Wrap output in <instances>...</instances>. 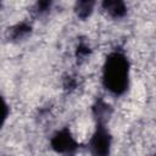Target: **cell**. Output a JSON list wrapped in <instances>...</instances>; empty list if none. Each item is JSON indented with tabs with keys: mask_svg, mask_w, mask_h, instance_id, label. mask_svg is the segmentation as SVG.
I'll return each instance as SVG.
<instances>
[{
	"mask_svg": "<svg viewBox=\"0 0 156 156\" xmlns=\"http://www.w3.org/2000/svg\"><path fill=\"white\" fill-rule=\"evenodd\" d=\"M130 79V66L128 58L121 52L110 54L102 66V84L113 95L127 91Z\"/></svg>",
	"mask_w": 156,
	"mask_h": 156,
	"instance_id": "cell-1",
	"label": "cell"
},
{
	"mask_svg": "<svg viewBox=\"0 0 156 156\" xmlns=\"http://www.w3.org/2000/svg\"><path fill=\"white\" fill-rule=\"evenodd\" d=\"M89 147L93 154L95 155H106L110 151L111 147V135L108 130L102 126H96V129L91 134Z\"/></svg>",
	"mask_w": 156,
	"mask_h": 156,
	"instance_id": "cell-2",
	"label": "cell"
},
{
	"mask_svg": "<svg viewBox=\"0 0 156 156\" xmlns=\"http://www.w3.org/2000/svg\"><path fill=\"white\" fill-rule=\"evenodd\" d=\"M52 147L58 152H72L78 146L77 140L67 129L58 130L51 139Z\"/></svg>",
	"mask_w": 156,
	"mask_h": 156,
	"instance_id": "cell-3",
	"label": "cell"
},
{
	"mask_svg": "<svg viewBox=\"0 0 156 156\" xmlns=\"http://www.w3.org/2000/svg\"><path fill=\"white\" fill-rule=\"evenodd\" d=\"M102 7L113 18L123 17L127 12V6L123 0H102Z\"/></svg>",
	"mask_w": 156,
	"mask_h": 156,
	"instance_id": "cell-4",
	"label": "cell"
},
{
	"mask_svg": "<svg viewBox=\"0 0 156 156\" xmlns=\"http://www.w3.org/2000/svg\"><path fill=\"white\" fill-rule=\"evenodd\" d=\"M95 7V0H77L76 2V13L80 18L89 17Z\"/></svg>",
	"mask_w": 156,
	"mask_h": 156,
	"instance_id": "cell-5",
	"label": "cell"
},
{
	"mask_svg": "<svg viewBox=\"0 0 156 156\" xmlns=\"http://www.w3.org/2000/svg\"><path fill=\"white\" fill-rule=\"evenodd\" d=\"M7 117H9V106L6 101L0 96V128L4 126Z\"/></svg>",
	"mask_w": 156,
	"mask_h": 156,
	"instance_id": "cell-6",
	"label": "cell"
}]
</instances>
